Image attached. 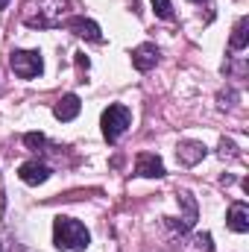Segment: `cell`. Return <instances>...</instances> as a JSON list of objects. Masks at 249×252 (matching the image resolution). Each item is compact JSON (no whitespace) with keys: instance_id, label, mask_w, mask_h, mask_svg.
<instances>
[{"instance_id":"cell-1","label":"cell","mask_w":249,"mask_h":252,"mask_svg":"<svg viewBox=\"0 0 249 252\" xmlns=\"http://www.w3.org/2000/svg\"><path fill=\"white\" fill-rule=\"evenodd\" d=\"M53 238H56L59 250H85L91 244L88 229L79 220H73V217H59L53 223Z\"/></svg>"},{"instance_id":"cell-2","label":"cell","mask_w":249,"mask_h":252,"mask_svg":"<svg viewBox=\"0 0 249 252\" xmlns=\"http://www.w3.org/2000/svg\"><path fill=\"white\" fill-rule=\"evenodd\" d=\"M129 124H132V115H129L126 106H121V103L109 106V109L103 112V135H106V141L115 144L126 129H129Z\"/></svg>"},{"instance_id":"cell-3","label":"cell","mask_w":249,"mask_h":252,"mask_svg":"<svg viewBox=\"0 0 249 252\" xmlns=\"http://www.w3.org/2000/svg\"><path fill=\"white\" fill-rule=\"evenodd\" d=\"M9 67L15 70V76H21V79H32V76H38L41 73V53L38 50H15L12 56H9Z\"/></svg>"},{"instance_id":"cell-4","label":"cell","mask_w":249,"mask_h":252,"mask_svg":"<svg viewBox=\"0 0 249 252\" xmlns=\"http://www.w3.org/2000/svg\"><path fill=\"white\" fill-rule=\"evenodd\" d=\"M18 176H21L24 185H44L50 179V167L44 161H24L21 170H18Z\"/></svg>"},{"instance_id":"cell-5","label":"cell","mask_w":249,"mask_h":252,"mask_svg":"<svg viewBox=\"0 0 249 252\" xmlns=\"http://www.w3.org/2000/svg\"><path fill=\"white\" fill-rule=\"evenodd\" d=\"M135 173L144 176V179H158V176H164V164H161L158 156H153V153H141L138 161H135Z\"/></svg>"},{"instance_id":"cell-6","label":"cell","mask_w":249,"mask_h":252,"mask_svg":"<svg viewBox=\"0 0 249 252\" xmlns=\"http://www.w3.org/2000/svg\"><path fill=\"white\" fill-rule=\"evenodd\" d=\"M176 158H179V164H196V161H202L205 158V147L199 144V141H182L179 147H176Z\"/></svg>"},{"instance_id":"cell-7","label":"cell","mask_w":249,"mask_h":252,"mask_svg":"<svg viewBox=\"0 0 249 252\" xmlns=\"http://www.w3.org/2000/svg\"><path fill=\"white\" fill-rule=\"evenodd\" d=\"M156 62H158V47L156 44H141V47L132 50V64L138 70H153Z\"/></svg>"},{"instance_id":"cell-8","label":"cell","mask_w":249,"mask_h":252,"mask_svg":"<svg viewBox=\"0 0 249 252\" xmlns=\"http://www.w3.org/2000/svg\"><path fill=\"white\" fill-rule=\"evenodd\" d=\"M226 220H229V229L232 232H249V208L247 202H235V205H229V214H226Z\"/></svg>"},{"instance_id":"cell-9","label":"cell","mask_w":249,"mask_h":252,"mask_svg":"<svg viewBox=\"0 0 249 252\" xmlns=\"http://www.w3.org/2000/svg\"><path fill=\"white\" fill-rule=\"evenodd\" d=\"M79 109H82L79 97H76V94H64L62 100L53 106V115H56L59 121H64V124H67V121H73V118L79 115Z\"/></svg>"},{"instance_id":"cell-10","label":"cell","mask_w":249,"mask_h":252,"mask_svg":"<svg viewBox=\"0 0 249 252\" xmlns=\"http://www.w3.org/2000/svg\"><path fill=\"white\" fill-rule=\"evenodd\" d=\"M67 30H73L76 35H82V38H88V41H100L103 35H100V27L94 24V21H85V18H70L67 21Z\"/></svg>"},{"instance_id":"cell-11","label":"cell","mask_w":249,"mask_h":252,"mask_svg":"<svg viewBox=\"0 0 249 252\" xmlns=\"http://www.w3.org/2000/svg\"><path fill=\"white\" fill-rule=\"evenodd\" d=\"M179 202L185 205V217H179L182 223H173V226H176L179 232H187V229L196 223V202H193V196H190L187 190H182V193H179Z\"/></svg>"},{"instance_id":"cell-12","label":"cell","mask_w":249,"mask_h":252,"mask_svg":"<svg viewBox=\"0 0 249 252\" xmlns=\"http://www.w3.org/2000/svg\"><path fill=\"white\" fill-rule=\"evenodd\" d=\"M249 21L247 18H241V21H238V24H235V32H232V38H229V47H232V50H244V47H247L249 44Z\"/></svg>"},{"instance_id":"cell-13","label":"cell","mask_w":249,"mask_h":252,"mask_svg":"<svg viewBox=\"0 0 249 252\" xmlns=\"http://www.w3.org/2000/svg\"><path fill=\"white\" fill-rule=\"evenodd\" d=\"M150 3H153V12H156L158 18H164V21L173 18V6H170V0H150Z\"/></svg>"},{"instance_id":"cell-14","label":"cell","mask_w":249,"mask_h":252,"mask_svg":"<svg viewBox=\"0 0 249 252\" xmlns=\"http://www.w3.org/2000/svg\"><path fill=\"white\" fill-rule=\"evenodd\" d=\"M24 144H27L30 150H35V153H38V150H44V144H47V141H44V135H41V132H27V135H24Z\"/></svg>"},{"instance_id":"cell-15","label":"cell","mask_w":249,"mask_h":252,"mask_svg":"<svg viewBox=\"0 0 249 252\" xmlns=\"http://www.w3.org/2000/svg\"><path fill=\"white\" fill-rule=\"evenodd\" d=\"M196 247H199L202 252H211V250H214V244H211V235H208V232H205V235H196Z\"/></svg>"},{"instance_id":"cell-16","label":"cell","mask_w":249,"mask_h":252,"mask_svg":"<svg viewBox=\"0 0 249 252\" xmlns=\"http://www.w3.org/2000/svg\"><path fill=\"white\" fill-rule=\"evenodd\" d=\"M76 64H79V67H85V70H88V59H85V56H82V53H79V59H76Z\"/></svg>"},{"instance_id":"cell-17","label":"cell","mask_w":249,"mask_h":252,"mask_svg":"<svg viewBox=\"0 0 249 252\" xmlns=\"http://www.w3.org/2000/svg\"><path fill=\"white\" fill-rule=\"evenodd\" d=\"M9 6V0H0V9H6Z\"/></svg>"},{"instance_id":"cell-18","label":"cell","mask_w":249,"mask_h":252,"mask_svg":"<svg viewBox=\"0 0 249 252\" xmlns=\"http://www.w3.org/2000/svg\"><path fill=\"white\" fill-rule=\"evenodd\" d=\"M3 196H6V193H0V211H3Z\"/></svg>"},{"instance_id":"cell-19","label":"cell","mask_w":249,"mask_h":252,"mask_svg":"<svg viewBox=\"0 0 249 252\" xmlns=\"http://www.w3.org/2000/svg\"><path fill=\"white\" fill-rule=\"evenodd\" d=\"M190 3H202V0H190Z\"/></svg>"}]
</instances>
